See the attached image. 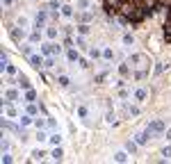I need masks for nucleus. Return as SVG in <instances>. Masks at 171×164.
Wrapping results in <instances>:
<instances>
[{"mask_svg":"<svg viewBox=\"0 0 171 164\" xmlns=\"http://www.w3.org/2000/svg\"><path fill=\"white\" fill-rule=\"evenodd\" d=\"M164 2L167 0H103V9L121 25H139L144 18L162 9Z\"/></svg>","mask_w":171,"mask_h":164,"instance_id":"nucleus-1","label":"nucleus"},{"mask_svg":"<svg viewBox=\"0 0 171 164\" xmlns=\"http://www.w3.org/2000/svg\"><path fill=\"white\" fill-rule=\"evenodd\" d=\"M130 69H132V78L135 80H144L148 75V71H151V59H148V55L144 52H135V55H130Z\"/></svg>","mask_w":171,"mask_h":164,"instance_id":"nucleus-2","label":"nucleus"},{"mask_svg":"<svg viewBox=\"0 0 171 164\" xmlns=\"http://www.w3.org/2000/svg\"><path fill=\"white\" fill-rule=\"evenodd\" d=\"M146 132L151 135V139L153 137H157V135H162V132H167V123L162 121V119H155V121H151L148 125H146Z\"/></svg>","mask_w":171,"mask_h":164,"instance_id":"nucleus-3","label":"nucleus"},{"mask_svg":"<svg viewBox=\"0 0 171 164\" xmlns=\"http://www.w3.org/2000/svg\"><path fill=\"white\" fill-rule=\"evenodd\" d=\"M60 52H62V46H57V43H52V41L41 43V55H46V57H55Z\"/></svg>","mask_w":171,"mask_h":164,"instance_id":"nucleus-4","label":"nucleus"},{"mask_svg":"<svg viewBox=\"0 0 171 164\" xmlns=\"http://www.w3.org/2000/svg\"><path fill=\"white\" fill-rule=\"evenodd\" d=\"M27 62H30V66H32L34 71H41L43 66H46V55H30V57H27Z\"/></svg>","mask_w":171,"mask_h":164,"instance_id":"nucleus-5","label":"nucleus"},{"mask_svg":"<svg viewBox=\"0 0 171 164\" xmlns=\"http://www.w3.org/2000/svg\"><path fill=\"white\" fill-rule=\"evenodd\" d=\"M164 39L171 43V2L167 5V18H164Z\"/></svg>","mask_w":171,"mask_h":164,"instance_id":"nucleus-6","label":"nucleus"},{"mask_svg":"<svg viewBox=\"0 0 171 164\" xmlns=\"http://www.w3.org/2000/svg\"><path fill=\"white\" fill-rule=\"evenodd\" d=\"M5 100L7 103H16V100H21V94H18L16 89H7L5 91Z\"/></svg>","mask_w":171,"mask_h":164,"instance_id":"nucleus-7","label":"nucleus"},{"mask_svg":"<svg viewBox=\"0 0 171 164\" xmlns=\"http://www.w3.org/2000/svg\"><path fill=\"white\" fill-rule=\"evenodd\" d=\"M148 139H151V135H148L146 130H142V132H137V135H135V141L139 144V146H146V144H148Z\"/></svg>","mask_w":171,"mask_h":164,"instance_id":"nucleus-8","label":"nucleus"},{"mask_svg":"<svg viewBox=\"0 0 171 164\" xmlns=\"http://www.w3.org/2000/svg\"><path fill=\"white\" fill-rule=\"evenodd\" d=\"M66 59H68V62H80V52H78L73 46H71V48H66Z\"/></svg>","mask_w":171,"mask_h":164,"instance_id":"nucleus-9","label":"nucleus"},{"mask_svg":"<svg viewBox=\"0 0 171 164\" xmlns=\"http://www.w3.org/2000/svg\"><path fill=\"white\" fill-rule=\"evenodd\" d=\"M130 155H128V150H119V153H114V162H128Z\"/></svg>","mask_w":171,"mask_h":164,"instance_id":"nucleus-10","label":"nucleus"},{"mask_svg":"<svg viewBox=\"0 0 171 164\" xmlns=\"http://www.w3.org/2000/svg\"><path fill=\"white\" fill-rule=\"evenodd\" d=\"M146 98H148V91H146V89H137L135 91V100L137 103H144Z\"/></svg>","mask_w":171,"mask_h":164,"instance_id":"nucleus-11","label":"nucleus"},{"mask_svg":"<svg viewBox=\"0 0 171 164\" xmlns=\"http://www.w3.org/2000/svg\"><path fill=\"white\" fill-rule=\"evenodd\" d=\"M23 100H25V103H34V100H37V91H34V89H25Z\"/></svg>","mask_w":171,"mask_h":164,"instance_id":"nucleus-12","label":"nucleus"},{"mask_svg":"<svg viewBox=\"0 0 171 164\" xmlns=\"http://www.w3.org/2000/svg\"><path fill=\"white\" fill-rule=\"evenodd\" d=\"M50 157L55 160V162H60L62 157H64V150H62L60 146H55V148H52V153H50Z\"/></svg>","mask_w":171,"mask_h":164,"instance_id":"nucleus-13","label":"nucleus"},{"mask_svg":"<svg viewBox=\"0 0 171 164\" xmlns=\"http://www.w3.org/2000/svg\"><path fill=\"white\" fill-rule=\"evenodd\" d=\"M48 7H50V11H55V14H60V9H62V2H60V0H48Z\"/></svg>","mask_w":171,"mask_h":164,"instance_id":"nucleus-14","label":"nucleus"},{"mask_svg":"<svg viewBox=\"0 0 171 164\" xmlns=\"http://www.w3.org/2000/svg\"><path fill=\"white\" fill-rule=\"evenodd\" d=\"M18 87H21V89H32V87H30V80H27L23 73L18 75Z\"/></svg>","mask_w":171,"mask_h":164,"instance_id":"nucleus-15","label":"nucleus"},{"mask_svg":"<svg viewBox=\"0 0 171 164\" xmlns=\"http://www.w3.org/2000/svg\"><path fill=\"white\" fill-rule=\"evenodd\" d=\"M18 123L25 128V125H30V123H34V119H32V114H23L21 119H18Z\"/></svg>","mask_w":171,"mask_h":164,"instance_id":"nucleus-16","label":"nucleus"},{"mask_svg":"<svg viewBox=\"0 0 171 164\" xmlns=\"http://www.w3.org/2000/svg\"><path fill=\"white\" fill-rule=\"evenodd\" d=\"M60 14H62V16H66V18H71V16H73V7H71V5H62Z\"/></svg>","mask_w":171,"mask_h":164,"instance_id":"nucleus-17","label":"nucleus"},{"mask_svg":"<svg viewBox=\"0 0 171 164\" xmlns=\"http://www.w3.org/2000/svg\"><path fill=\"white\" fill-rule=\"evenodd\" d=\"M43 155H46V150H41V148L32 150V162H37V160H43Z\"/></svg>","mask_w":171,"mask_h":164,"instance_id":"nucleus-18","label":"nucleus"},{"mask_svg":"<svg viewBox=\"0 0 171 164\" xmlns=\"http://www.w3.org/2000/svg\"><path fill=\"white\" fill-rule=\"evenodd\" d=\"M46 37H48V39H57V27H46Z\"/></svg>","mask_w":171,"mask_h":164,"instance_id":"nucleus-19","label":"nucleus"},{"mask_svg":"<svg viewBox=\"0 0 171 164\" xmlns=\"http://www.w3.org/2000/svg\"><path fill=\"white\" fill-rule=\"evenodd\" d=\"M37 41H41V32H39V27L30 34V43H37Z\"/></svg>","mask_w":171,"mask_h":164,"instance_id":"nucleus-20","label":"nucleus"},{"mask_svg":"<svg viewBox=\"0 0 171 164\" xmlns=\"http://www.w3.org/2000/svg\"><path fill=\"white\" fill-rule=\"evenodd\" d=\"M48 141H50L52 146H60V144H62V137L57 135V132H55V135H50V137H48Z\"/></svg>","mask_w":171,"mask_h":164,"instance_id":"nucleus-21","label":"nucleus"},{"mask_svg":"<svg viewBox=\"0 0 171 164\" xmlns=\"http://www.w3.org/2000/svg\"><path fill=\"white\" fill-rule=\"evenodd\" d=\"M137 146H139L137 141H128V144H126V150H128L130 155H132V153H137Z\"/></svg>","mask_w":171,"mask_h":164,"instance_id":"nucleus-22","label":"nucleus"},{"mask_svg":"<svg viewBox=\"0 0 171 164\" xmlns=\"http://www.w3.org/2000/svg\"><path fill=\"white\" fill-rule=\"evenodd\" d=\"M9 37H11L14 41H18V39H23V32H18V30H14V27H11V30H9Z\"/></svg>","mask_w":171,"mask_h":164,"instance_id":"nucleus-23","label":"nucleus"},{"mask_svg":"<svg viewBox=\"0 0 171 164\" xmlns=\"http://www.w3.org/2000/svg\"><path fill=\"white\" fill-rule=\"evenodd\" d=\"M21 52H23L25 57H30V55H32V43H25V46H21Z\"/></svg>","mask_w":171,"mask_h":164,"instance_id":"nucleus-24","label":"nucleus"},{"mask_svg":"<svg viewBox=\"0 0 171 164\" xmlns=\"http://www.w3.org/2000/svg\"><path fill=\"white\" fill-rule=\"evenodd\" d=\"M103 59H114V50H112V48H105V50H103Z\"/></svg>","mask_w":171,"mask_h":164,"instance_id":"nucleus-25","label":"nucleus"},{"mask_svg":"<svg viewBox=\"0 0 171 164\" xmlns=\"http://www.w3.org/2000/svg\"><path fill=\"white\" fill-rule=\"evenodd\" d=\"M91 11H85V14H80V16H78V21H82V23H89V21H91Z\"/></svg>","mask_w":171,"mask_h":164,"instance_id":"nucleus-26","label":"nucleus"},{"mask_svg":"<svg viewBox=\"0 0 171 164\" xmlns=\"http://www.w3.org/2000/svg\"><path fill=\"white\" fill-rule=\"evenodd\" d=\"M89 30H91V27L87 25V23H80V25H78V32H80V34H89Z\"/></svg>","mask_w":171,"mask_h":164,"instance_id":"nucleus-27","label":"nucleus"},{"mask_svg":"<svg viewBox=\"0 0 171 164\" xmlns=\"http://www.w3.org/2000/svg\"><path fill=\"white\" fill-rule=\"evenodd\" d=\"M87 114H89V110H87L85 105H80V107H78V116H80V119H87Z\"/></svg>","mask_w":171,"mask_h":164,"instance_id":"nucleus-28","label":"nucleus"},{"mask_svg":"<svg viewBox=\"0 0 171 164\" xmlns=\"http://www.w3.org/2000/svg\"><path fill=\"white\" fill-rule=\"evenodd\" d=\"M57 82H60V87H68V85H71L68 75H60V78H57Z\"/></svg>","mask_w":171,"mask_h":164,"instance_id":"nucleus-29","label":"nucleus"},{"mask_svg":"<svg viewBox=\"0 0 171 164\" xmlns=\"http://www.w3.org/2000/svg\"><path fill=\"white\" fill-rule=\"evenodd\" d=\"M89 57H91V59H98V57H103V52L98 50V48H91V50H89Z\"/></svg>","mask_w":171,"mask_h":164,"instance_id":"nucleus-30","label":"nucleus"},{"mask_svg":"<svg viewBox=\"0 0 171 164\" xmlns=\"http://www.w3.org/2000/svg\"><path fill=\"white\" fill-rule=\"evenodd\" d=\"M27 114H32V116H34V114H39V107H37L34 103H27Z\"/></svg>","mask_w":171,"mask_h":164,"instance_id":"nucleus-31","label":"nucleus"},{"mask_svg":"<svg viewBox=\"0 0 171 164\" xmlns=\"http://www.w3.org/2000/svg\"><path fill=\"white\" fill-rule=\"evenodd\" d=\"M48 139V135L43 132V128H39V132H37V141H46Z\"/></svg>","mask_w":171,"mask_h":164,"instance_id":"nucleus-32","label":"nucleus"},{"mask_svg":"<svg viewBox=\"0 0 171 164\" xmlns=\"http://www.w3.org/2000/svg\"><path fill=\"white\" fill-rule=\"evenodd\" d=\"M123 43H126V46H132V43H135V37L132 34H123Z\"/></svg>","mask_w":171,"mask_h":164,"instance_id":"nucleus-33","label":"nucleus"},{"mask_svg":"<svg viewBox=\"0 0 171 164\" xmlns=\"http://www.w3.org/2000/svg\"><path fill=\"white\" fill-rule=\"evenodd\" d=\"M5 73H7V75H16L18 71H16V66H14V64H9L7 69H5Z\"/></svg>","mask_w":171,"mask_h":164,"instance_id":"nucleus-34","label":"nucleus"},{"mask_svg":"<svg viewBox=\"0 0 171 164\" xmlns=\"http://www.w3.org/2000/svg\"><path fill=\"white\" fill-rule=\"evenodd\" d=\"M89 5H91L89 0H78V7L80 9H89Z\"/></svg>","mask_w":171,"mask_h":164,"instance_id":"nucleus-35","label":"nucleus"},{"mask_svg":"<svg viewBox=\"0 0 171 164\" xmlns=\"http://www.w3.org/2000/svg\"><path fill=\"white\" fill-rule=\"evenodd\" d=\"M55 66V57H46V66L43 69H52Z\"/></svg>","mask_w":171,"mask_h":164,"instance_id":"nucleus-36","label":"nucleus"},{"mask_svg":"<svg viewBox=\"0 0 171 164\" xmlns=\"http://www.w3.org/2000/svg\"><path fill=\"white\" fill-rule=\"evenodd\" d=\"M162 155H164V160H169V157H171V146H164L162 148Z\"/></svg>","mask_w":171,"mask_h":164,"instance_id":"nucleus-37","label":"nucleus"},{"mask_svg":"<svg viewBox=\"0 0 171 164\" xmlns=\"http://www.w3.org/2000/svg\"><path fill=\"white\" fill-rule=\"evenodd\" d=\"M167 66H169V64H157V66H155V73H157V75H160V73H164V69H167Z\"/></svg>","mask_w":171,"mask_h":164,"instance_id":"nucleus-38","label":"nucleus"},{"mask_svg":"<svg viewBox=\"0 0 171 164\" xmlns=\"http://www.w3.org/2000/svg\"><path fill=\"white\" fill-rule=\"evenodd\" d=\"M5 114H7V116H16V110H14V107H5Z\"/></svg>","mask_w":171,"mask_h":164,"instance_id":"nucleus-39","label":"nucleus"},{"mask_svg":"<svg viewBox=\"0 0 171 164\" xmlns=\"http://www.w3.org/2000/svg\"><path fill=\"white\" fill-rule=\"evenodd\" d=\"M2 162H5V164H9V162H11V155H9L7 150H5V155H2Z\"/></svg>","mask_w":171,"mask_h":164,"instance_id":"nucleus-40","label":"nucleus"},{"mask_svg":"<svg viewBox=\"0 0 171 164\" xmlns=\"http://www.w3.org/2000/svg\"><path fill=\"white\" fill-rule=\"evenodd\" d=\"M78 64H80V66H82V69H87V66H89V62H87L85 57H80V62H78Z\"/></svg>","mask_w":171,"mask_h":164,"instance_id":"nucleus-41","label":"nucleus"},{"mask_svg":"<svg viewBox=\"0 0 171 164\" xmlns=\"http://www.w3.org/2000/svg\"><path fill=\"white\" fill-rule=\"evenodd\" d=\"M105 119H107L110 123H116V121H114V112H107V116H105Z\"/></svg>","mask_w":171,"mask_h":164,"instance_id":"nucleus-42","label":"nucleus"},{"mask_svg":"<svg viewBox=\"0 0 171 164\" xmlns=\"http://www.w3.org/2000/svg\"><path fill=\"white\" fill-rule=\"evenodd\" d=\"M2 5H5V7H11V5H14V0H2Z\"/></svg>","mask_w":171,"mask_h":164,"instance_id":"nucleus-43","label":"nucleus"},{"mask_svg":"<svg viewBox=\"0 0 171 164\" xmlns=\"http://www.w3.org/2000/svg\"><path fill=\"white\" fill-rule=\"evenodd\" d=\"M164 135H167V139L171 141V128H167V132H164Z\"/></svg>","mask_w":171,"mask_h":164,"instance_id":"nucleus-44","label":"nucleus"}]
</instances>
